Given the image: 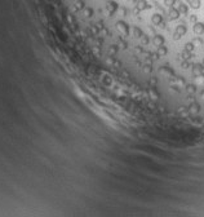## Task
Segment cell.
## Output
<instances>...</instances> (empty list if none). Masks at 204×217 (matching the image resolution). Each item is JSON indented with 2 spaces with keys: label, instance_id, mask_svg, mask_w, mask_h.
Returning a JSON list of instances; mask_svg holds the SVG:
<instances>
[{
  "label": "cell",
  "instance_id": "11",
  "mask_svg": "<svg viewBox=\"0 0 204 217\" xmlns=\"http://www.w3.org/2000/svg\"><path fill=\"white\" fill-rule=\"evenodd\" d=\"M141 39H142V44H147L149 41H150V39H149L147 36H146V35H143V36H142V38H141Z\"/></svg>",
  "mask_w": 204,
  "mask_h": 217
},
{
  "label": "cell",
  "instance_id": "6",
  "mask_svg": "<svg viewBox=\"0 0 204 217\" xmlns=\"http://www.w3.org/2000/svg\"><path fill=\"white\" fill-rule=\"evenodd\" d=\"M154 44L156 47H160V45H164V38L161 35H156L154 38Z\"/></svg>",
  "mask_w": 204,
  "mask_h": 217
},
{
  "label": "cell",
  "instance_id": "1",
  "mask_svg": "<svg viewBox=\"0 0 204 217\" xmlns=\"http://www.w3.org/2000/svg\"><path fill=\"white\" fill-rule=\"evenodd\" d=\"M186 32H187V27L185 25H178L176 27V31H175V36L173 38L175 39H180L181 36H184Z\"/></svg>",
  "mask_w": 204,
  "mask_h": 217
},
{
  "label": "cell",
  "instance_id": "2",
  "mask_svg": "<svg viewBox=\"0 0 204 217\" xmlns=\"http://www.w3.org/2000/svg\"><path fill=\"white\" fill-rule=\"evenodd\" d=\"M193 30H194V32H195L196 35H202V34H204V23H203V22H196V23H194Z\"/></svg>",
  "mask_w": 204,
  "mask_h": 217
},
{
  "label": "cell",
  "instance_id": "12",
  "mask_svg": "<svg viewBox=\"0 0 204 217\" xmlns=\"http://www.w3.org/2000/svg\"><path fill=\"white\" fill-rule=\"evenodd\" d=\"M187 92L189 93H194L195 92V87L194 85H187Z\"/></svg>",
  "mask_w": 204,
  "mask_h": 217
},
{
  "label": "cell",
  "instance_id": "13",
  "mask_svg": "<svg viewBox=\"0 0 204 217\" xmlns=\"http://www.w3.org/2000/svg\"><path fill=\"white\" fill-rule=\"evenodd\" d=\"M203 67H204V60H203Z\"/></svg>",
  "mask_w": 204,
  "mask_h": 217
},
{
  "label": "cell",
  "instance_id": "4",
  "mask_svg": "<svg viewBox=\"0 0 204 217\" xmlns=\"http://www.w3.org/2000/svg\"><path fill=\"white\" fill-rule=\"evenodd\" d=\"M187 5L193 9H199L200 5H202V0H186Z\"/></svg>",
  "mask_w": 204,
  "mask_h": 217
},
{
  "label": "cell",
  "instance_id": "10",
  "mask_svg": "<svg viewBox=\"0 0 204 217\" xmlns=\"http://www.w3.org/2000/svg\"><path fill=\"white\" fill-rule=\"evenodd\" d=\"M185 49L187 50V52H193L194 50V43H187L185 45Z\"/></svg>",
  "mask_w": 204,
  "mask_h": 217
},
{
  "label": "cell",
  "instance_id": "9",
  "mask_svg": "<svg viewBox=\"0 0 204 217\" xmlns=\"http://www.w3.org/2000/svg\"><path fill=\"white\" fill-rule=\"evenodd\" d=\"M163 3H164V5L168 8H172L173 5H175V3H176V0H163Z\"/></svg>",
  "mask_w": 204,
  "mask_h": 217
},
{
  "label": "cell",
  "instance_id": "8",
  "mask_svg": "<svg viewBox=\"0 0 204 217\" xmlns=\"http://www.w3.org/2000/svg\"><path fill=\"white\" fill-rule=\"evenodd\" d=\"M202 70H203V65L202 66L195 65L194 69H193V72H194V75H200V74H202Z\"/></svg>",
  "mask_w": 204,
  "mask_h": 217
},
{
  "label": "cell",
  "instance_id": "3",
  "mask_svg": "<svg viewBox=\"0 0 204 217\" xmlns=\"http://www.w3.org/2000/svg\"><path fill=\"white\" fill-rule=\"evenodd\" d=\"M168 18L169 21H176L180 18V13L178 10H176L175 8H169V12H168Z\"/></svg>",
  "mask_w": 204,
  "mask_h": 217
},
{
  "label": "cell",
  "instance_id": "7",
  "mask_svg": "<svg viewBox=\"0 0 204 217\" xmlns=\"http://www.w3.org/2000/svg\"><path fill=\"white\" fill-rule=\"evenodd\" d=\"M167 52H168V49L164 45H160V47H158V56L160 57V56H166L167 54Z\"/></svg>",
  "mask_w": 204,
  "mask_h": 217
},
{
  "label": "cell",
  "instance_id": "5",
  "mask_svg": "<svg viewBox=\"0 0 204 217\" xmlns=\"http://www.w3.org/2000/svg\"><path fill=\"white\" fill-rule=\"evenodd\" d=\"M151 22L154 23V25H160L161 22H163V16H161L160 13H155L151 16Z\"/></svg>",
  "mask_w": 204,
  "mask_h": 217
}]
</instances>
